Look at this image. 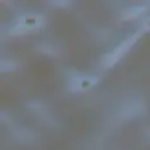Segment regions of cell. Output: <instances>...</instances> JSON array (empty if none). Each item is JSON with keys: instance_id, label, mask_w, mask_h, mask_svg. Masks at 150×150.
<instances>
[{"instance_id": "cell-1", "label": "cell", "mask_w": 150, "mask_h": 150, "mask_svg": "<svg viewBox=\"0 0 150 150\" xmlns=\"http://www.w3.org/2000/svg\"><path fill=\"white\" fill-rule=\"evenodd\" d=\"M135 40V36H132V39H129V40H127V41H124L122 45H120L118 46V48H116L110 55H108L107 56V59H105V64L107 66H110V64H112L128 48H129V46H130V43H132V41Z\"/></svg>"}, {"instance_id": "cell-2", "label": "cell", "mask_w": 150, "mask_h": 150, "mask_svg": "<svg viewBox=\"0 0 150 150\" xmlns=\"http://www.w3.org/2000/svg\"><path fill=\"white\" fill-rule=\"evenodd\" d=\"M143 11V7H136V8H131L128 13H127V18H130V16H136L138 15L141 12Z\"/></svg>"}]
</instances>
